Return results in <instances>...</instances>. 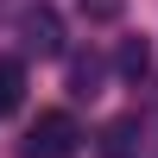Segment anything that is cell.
<instances>
[{
	"instance_id": "4",
	"label": "cell",
	"mask_w": 158,
	"mask_h": 158,
	"mask_svg": "<svg viewBox=\"0 0 158 158\" xmlns=\"http://www.w3.org/2000/svg\"><path fill=\"white\" fill-rule=\"evenodd\" d=\"M19 95H25V63H0V114H13L19 108Z\"/></svg>"
},
{
	"instance_id": "5",
	"label": "cell",
	"mask_w": 158,
	"mask_h": 158,
	"mask_svg": "<svg viewBox=\"0 0 158 158\" xmlns=\"http://www.w3.org/2000/svg\"><path fill=\"white\" fill-rule=\"evenodd\" d=\"M76 6H82V19H89V25H114V19L127 13V0H76Z\"/></svg>"
},
{
	"instance_id": "6",
	"label": "cell",
	"mask_w": 158,
	"mask_h": 158,
	"mask_svg": "<svg viewBox=\"0 0 158 158\" xmlns=\"http://www.w3.org/2000/svg\"><path fill=\"white\" fill-rule=\"evenodd\" d=\"M95 82H101V63L76 57V63H70V89H76V95H95Z\"/></svg>"
},
{
	"instance_id": "1",
	"label": "cell",
	"mask_w": 158,
	"mask_h": 158,
	"mask_svg": "<svg viewBox=\"0 0 158 158\" xmlns=\"http://www.w3.org/2000/svg\"><path fill=\"white\" fill-rule=\"evenodd\" d=\"M25 158H70L76 152V120L70 114H38V127L19 139Z\"/></svg>"
},
{
	"instance_id": "2",
	"label": "cell",
	"mask_w": 158,
	"mask_h": 158,
	"mask_svg": "<svg viewBox=\"0 0 158 158\" xmlns=\"http://www.w3.org/2000/svg\"><path fill=\"white\" fill-rule=\"evenodd\" d=\"M19 38H25L32 57H63V25H57L51 6H32V13H25V19H19Z\"/></svg>"
},
{
	"instance_id": "7",
	"label": "cell",
	"mask_w": 158,
	"mask_h": 158,
	"mask_svg": "<svg viewBox=\"0 0 158 158\" xmlns=\"http://www.w3.org/2000/svg\"><path fill=\"white\" fill-rule=\"evenodd\" d=\"M120 70L133 76V82H139V76H146V70H152V51L139 44V38H133V44H120Z\"/></svg>"
},
{
	"instance_id": "3",
	"label": "cell",
	"mask_w": 158,
	"mask_h": 158,
	"mask_svg": "<svg viewBox=\"0 0 158 158\" xmlns=\"http://www.w3.org/2000/svg\"><path fill=\"white\" fill-rule=\"evenodd\" d=\"M101 158H139V114H120L101 127Z\"/></svg>"
}]
</instances>
